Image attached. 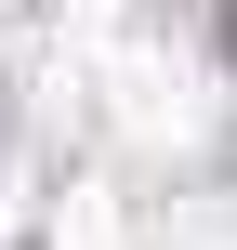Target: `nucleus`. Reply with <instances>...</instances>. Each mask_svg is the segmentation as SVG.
<instances>
[{"instance_id":"nucleus-1","label":"nucleus","mask_w":237,"mask_h":250,"mask_svg":"<svg viewBox=\"0 0 237 250\" xmlns=\"http://www.w3.org/2000/svg\"><path fill=\"white\" fill-rule=\"evenodd\" d=\"M224 53H237V0H224Z\"/></svg>"}]
</instances>
